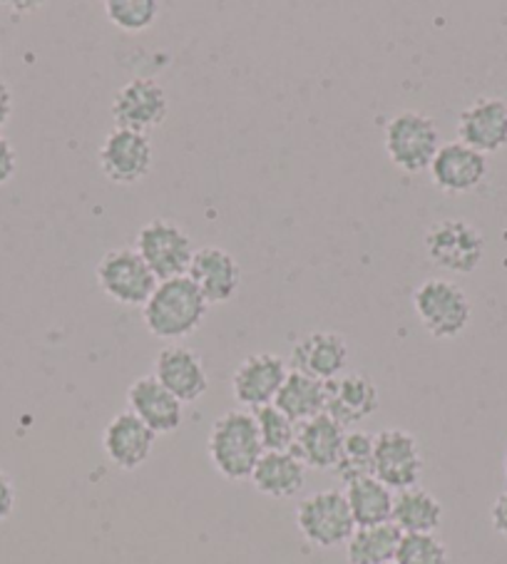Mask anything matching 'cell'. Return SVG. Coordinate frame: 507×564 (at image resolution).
<instances>
[{"label": "cell", "mask_w": 507, "mask_h": 564, "mask_svg": "<svg viewBox=\"0 0 507 564\" xmlns=\"http://www.w3.org/2000/svg\"><path fill=\"white\" fill-rule=\"evenodd\" d=\"M209 304L190 276L160 281L154 294L142 306V321L154 338L180 341L192 336L207 318Z\"/></svg>", "instance_id": "obj_1"}, {"label": "cell", "mask_w": 507, "mask_h": 564, "mask_svg": "<svg viewBox=\"0 0 507 564\" xmlns=\"http://www.w3.org/2000/svg\"><path fill=\"white\" fill-rule=\"evenodd\" d=\"M207 453L222 478L249 480L265 447L259 441L257 421L249 411H227L214 421L207 441Z\"/></svg>", "instance_id": "obj_2"}, {"label": "cell", "mask_w": 507, "mask_h": 564, "mask_svg": "<svg viewBox=\"0 0 507 564\" xmlns=\"http://www.w3.org/2000/svg\"><path fill=\"white\" fill-rule=\"evenodd\" d=\"M386 154L398 170L418 174L431 167L435 152L441 150V132L433 118L418 110H403L388 120L384 130Z\"/></svg>", "instance_id": "obj_3"}, {"label": "cell", "mask_w": 507, "mask_h": 564, "mask_svg": "<svg viewBox=\"0 0 507 564\" xmlns=\"http://www.w3.org/2000/svg\"><path fill=\"white\" fill-rule=\"evenodd\" d=\"M413 308L433 338H457L473 318L471 299L447 279H428L413 291Z\"/></svg>", "instance_id": "obj_4"}, {"label": "cell", "mask_w": 507, "mask_h": 564, "mask_svg": "<svg viewBox=\"0 0 507 564\" xmlns=\"http://www.w3.org/2000/svg\"><path fill=\"white\" fill-rule=\"evenodd\" d=\"M296 528L314 547L331 550L350 540L356 530L346 495L341 490H319L306 495L296 508Z\"/></svg>", "instance_id": "obj_5"}, {"label": "cell", "mask_w": 507, "mask_h": 564, "mask_svg": "<svg viewBox=\"0 0 507 564\" xmlns=\"http://www.w3.org/2000/svg\"><path fill=\"white\" fill-rule=\"evenodd\" d=\"M134 251L158 281L187 276L194 259V245L187 231L170 219H152L144 224L134 239Z\"/></svg>", "instance_id": "obj_6"}, {"label": "cell", "mask_w": 507, "mask_h": 564, "mask_svg": "<svg viewBox=\"0 0 507 564\" xmlns=\"http://www.w3.org/2000/svg\"><path fill=\"white\" fill-rule=\"evenodd\" d=\"M95 279L103 294L122 306H144L160 284L138 251L127 247L105 251L97 261Z\"/></svg>", "instance_id": "obj_7"}, {"label": "cell", "mask_w": 507, "mask_h": 564, "mask_svg": "<svg viewBox=\"0 0 507 564\" xmlns=\"http://www.w3.org/2000/svg\"><path fill=\"white\" fill-rule=\"evenodd\" d=\"M425 254L438 269L473 274L485 257V237L465 219H441L425 231Z\"/></svg>", "instance_id": "obj_8"}, {"label": "cell", "mask_w": 507, "mask_h": 564, "mask_svg": "<svg viewBox=\"0 0 507 564\" xmlns=\"http://www.w3.org/2000/svg\"><path fill=\"white\" fill-rule=\"evenodd\" d=\"M423 475V453L416 435L403 427H386L374 435V478L401 492L416 488Z\"/></svg>", "instance_id": "obj_9"}, {"label": "cell", "mask_w": 507, "mask_h": 564, "mask_svg": "<svg viewBox=\"0 0 507 564\" xmlns=\"http://www.w3.org/2000/svg\"><path fill=\"white\" fill-rule=\"evenodd\" d=\"M110 112L115 128L148 134L168 118V93L154 77H134L117 90Z\"/></svg>", "instance_id": "obj_10"}, {"label": "cell", "mask_w": 507, "mask_h": 564, "mask_svg": "<svg viewBox=\"0 0 507 564\" xmlns=\"http://www.w3.org/2000/svg\"><path fill=\"white\" fill-rule=\"evenodd\" d=\"M100 170L112 184H138L148 177L154 162V150L150 134L115 128L107 132L97 154Z\"/></svg>", "instance_id": "obj_11"}, {"label": "cell", "mask_w": 507, "mask_h": 564, "mask_svg": "<svg viewBox=\"0 0 507 564\" xmlns=\"http://www.w3.org/2000/svg\"><path fill=\"white\" fill-rule=\"evenodd\" d=\"M289 364L277 354H251L231 376V395L241 408L271 405L289 376Z\"/></svg>", "instance_id": "obj_12"}, {"label": "cell", "mask_w": 507, "mask_h": 564, "mask_svg": "<svg viewBox=\"0 0 507 564\" xmlns=\"http://www.w3.org/2000/svg\"><path fill=\"white\" fill-rule=\"evenodd\" d=\"M457 142L485 158L507 148V102L503 97H477L467 105L457 120Z\"/></svg>", "instance_id": "obj_13"}, {"label": "cell", "mask_w": 507, "mask_h": 564, "mask_svg": "<svg viewBox=\"0 0 507 564\" xmlns=\"http://www.w3.org/2000/svg\"><path fill=\"white\" fill-rule=\"evenodd\" d=\"M348 366V344L336 330H314L301 336L289 356V368L316 381H334Z\"/></svg>", "instance_id": "obj_14"}, {"label": "cell", "mask_w": 507, "mask_h": 564, "mask_svg": "<svg viewBox=\"0 0 507 564\" xmlns=\"http://www.w3.org/2000/svg\"><path fill=\"white\" fill-rule=\"evenodd\" d=\"M152 376L158 378L182 405L199 401L209 388L207 368H204L199 354L180 344L162 348L158 358H154Z\"/></svg>", "instance_id": "obj_15"}, {"label": "cell", "mask_w": 507, "mask_h": 564, "mask_svg": "<svg viewBox=\"0 0 507 564\" xmlns=\"http://www.w3.org/2000/svg\"><path fill=\"white\" fill-rule=\"evenodd\" d=\"M154 435L132 411H122L103 431V451L115 468L132 473L150 460Z\"/></svg>", "instance_id": "obj_16"}, {"label": "cell", "mask_w": 507, "mask_h": 564, "mask_svg": "<svg viewBox=\"0 0 507 564\" xmlns=\"http://www.w3.org/2000/svg\"><path fill=\"white\" fill-rule=\"evenodd\" d=\"M431 180L445 194H467L487 177V158L463 142H445L431 162Z\"/></svg>", "instance_id": "obj_17"}, {"label": "cell", "mask_w": 507, "mask_h": 564, "mask_svg": "<svg viewBox=\"0 0 507 564\" xmlns=\"http://www.w3.org/2000/svg\"><path fill=\"white\" fill-rule=\"evenodd\" d=\"M187 276L202 291L207 304H227L241 286V267L227 249L202 247L194 251Z\"/></svg>", "instance_id": "obj_18"}, {"label": "cell", "mask_w": 507, "mask_h": 564, "mask_svg": "<svg viewBox=\"0 0 507 564\" xmlns=\"http://www.w3.org/2000/svg\"><path fill=\"white\" fill-rule=\"evenodd\" d=\"M127 405L154 435L180 431L184 405L154 376H142L127 388Z\"/></svg>", "instance_id": "obj_19"}, {"label": "cell", "mask_w": 507, "mask_h": 564, "mask_svg": "<svg viewBox=\"0 0 507 564\" xmlns=\"http://www.w3.org/2000/svg\"><path fill=\"white\" fill-rule=\"evenodd\" d=\"M378 388L364 373H341L326 383V413L344 427L364 423L378 411Z\"/></svg>", "instance_id": "obj_20"}, {"label": "cell", "mask_w": 507, "mask_h": 564, "mask_svg": "<svg viewBox=\"0 0 507 564\" xmlns=\"http://www.w3.org/2000/svg\"><path fill=\"white\" fill-rule=\"evenodd\" d=\"M346 427L336 423L328 413L299 423L296 441L291 453L311 470H334L344 445Z\"/></svg>", "instance_id": "obj_21"}, {"label": "cell", "mask_w": 507, "mask_h": 564, "mask_svg": "<svg viewBox=\"0 0 507 564\" xmlns=\"http://www.w3.org/2000/svg\"><path fill=\"white\" fill-rule=\"evenodd\" d=\"M306 465L294 453H265L251 473L254 490L274 500H289L304 490Z\"/></svg>", "instance_id": "obj_22"}, {"label": "cell", "mask_w": 507, "mask_h": 564, "mask_svg": "<svg viewBox=\"0 0 507 564\" xmlns=\"http://www.w3.org/2000/svg\"><path fill=\"white\" fill-rule=\"evenodd\" d=\"M391 522L403 534H435L443 522V505L421 485L396 492Z\"/></svg>", "instance_id": "obj_23"}, {"label": "cell", "mask_w": 507, "mask_h": 564, "mask_svg": "<svg viewBox=\"0 0 507 564\" xmlns=\"http://www.w3.org/2000/svg\"><path fill=\"white\" fill-rule=\"evenodd\" d=\"M344 495L356 528H374V524L391 522L396 495L374 475L348 482Z\"/></svg>", "instance_id": "obj_24"}, {"label": "cell", "mask_w": 507, "mask_h": 564, "mask_svg": "<svg viewBox=\"0 0 507 564\" xmlns=\"http://www.w3.org/2000/svg\"><path fill=\"white\" fill-rule=\"evenodd\" d=\"M274 405L294 423H304L326 413V383L299 371H289Z\"/></svg>", "instance_id": "obj_25"}, {"label": "cell", "mask_w": 507, "mask_h": 564, "mask_svg": "<svg viewBox=\"0 0 507 564\" xmlns=\"http://www.w3.org/2000/svg\"><path fill=\"white\" fill-rule=\"evenodd\" d=\"M403 532L393 522L356 528L346 542V557L350 564H386L396 560Z\"/></svg>", "instance_id": "obj_26"}, {"label": "cell", "mask_w": 507, "mask_h": 564, "mask_svg": "<svg viewBox=\"0 0 507 564\" xmlns=\"http://www.w3.org/2000/svg\"><path fill=\"white\" fill-rule=\"evenodd\" d=\"M334 470L346 485L360 478H370L374 475V435L364 431L346 433Z\"/></svg>", "instance_id": "obj_27"}, {"label": "cell", "mask_w": 507, "mask_h": 564, "mask_svg": "<svg viewBox=\"0 0 507 564\" xmlns=\"http://www.w3.org/2000/svg\"><path fill=\"white\" fill-rule=\"evenodd\" d=\"M254 421H257L259 441L265 453H289L294 447L299 423L291 421V417L279 411V408L271 403L265 408H257L254 411Z\"/></svg>", "instance_id": "obj_28"}, {"label": "cell", "mask_w": 507, "mask_h": 564, "mask_svg": "<svg viewBox=\"0 0 507 564\" xmlns=\"http://www.w3.org/2000/svg\"><path fill=\"white\" fill-rule=\"evenodd\" d=\"M158 0H107L105 15L125 33H140L158 21Z\"/></svg>", "instance_id": "obj_29"}, {"label": "cell", "mask_w": 507, "mask_h": 564, "mask_svg": "<svg viewBox=\"0 0 507 564\" xmlns=\"http://www.w3.org/2000/svg\"><path fill=\"white\" fill-rule=\"evenodd\" d=\"M393 564H447V550L435 534H403Z\"/></svg>", "instance_id": "obj_30"}, {"label": "cell", "mask_w": 507, "mask_h": 564, "mask_svg": "<svg viewBox=\"0 0 507 564\" xmlns=\"http://www.w3.org/2000/svg\"><path fill=\"white\" fill-rule=\"evenodd\" d=\"M15 170H18V158H15L13 144L11 140L0 134V187L13 180Z\"/></svg>", "instance_id": "obj_31"}, {"label": "cell", "mask_w": 507, "mask_h": 564, "mask_svg": "<svg viewBox=\"0 0 507 564\" xmlns=\"http://www.w3.org/2000/svg\"><path fill=\"white\" fill-rule=\"evenodd\" d=\"M15 510V485L3 468H0V522H6Z\"/></svg>", "instance_id": "obj_32"}, {"label": "cell", "mask_w": 507, "mask_h": 564, "mask_svg": "<svg viewBox=\"0 0 507 564\" xmlns=\"http://www.w3.org/2000/svg\"><path fill=\"white\" fill-rule=\"evenodd\" d=\"M490 520H493L495 532L503 534V538L507 540V490L503 495H497V500L493 502Z\"/></svg>", "instance_id": "obj_33"}, {"label": "cell", "mask_w": 507, "mask_h": 564, "mask_svg": "<svg viewBox=\"0 0 507 564\" xmlns=\"http://www.w3.org/2000/svg\"><path fill=\"white\" fill-rule=\"evenodd\" d=\"M11 115H13L11 87H8V83L0 77V128H6V122L11 120Z\"/></svg>", "instance_id": "obj_34"}, {"label": "cell", "mask_w": 507, "mask_h": 564, "mask_svg": "<svg viewBox=\"0 0 507 564\" xmlns=\"http://www.w3.org/2000/svg\"><path fill=\"white\" fill-rule=\"evenodd\" d=\"M503 470H505V478H507V455H505V463H503Z\"/></svg>", "instance_id": "obj_35"}, {"label": "cell", "mask_w": 507, "mask_h": 564, "mask_svg": "<svg viewBox=\"0 0 507 564\" xmlns=\"http://www.w3.org/2000/svg\"><path fill=\"white\" fill-rule=\"evenodd\" d=\"M386 564H393V562H386Z\"/></svg>", "instance_id": "obj_36"}]
</instances>
